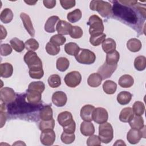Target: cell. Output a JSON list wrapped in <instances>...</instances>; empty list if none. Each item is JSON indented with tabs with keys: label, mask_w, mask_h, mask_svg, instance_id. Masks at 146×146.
Here are the masks:
<instances>
[{
	"label": "cell",
	"mask_w": 146,
	"mask_h": 146,
	"mask_svg": "<svg viewBox=\"0 0 146 146\" xmlns=\"http://www.w3.org/2000/svg\"><path fill=\"white\" fill-rule=\"evenodd\" d=\"M112 11L115 15L129 23L135 24L137 21L136 13L132 9L119 3L118 1H115Z\"/></svg>",
	"instance_id": "obj_1"
},
{
	"label": "cell",
	"mask_w": 146,
	"mask_h": 146,
	"mask_svg": "<svg viewBox=\"0 0 146 146\" xmlns=\"http://www.w3.org/2000/svg\"><path fill=\"white\" fill-rule=\"evenodd\" d=\"M45 88V85L43 82L41 81L38 82H33L30 83L29 85V87L27 90H35L42 93Z\"/></svg>",
	"instance_id": "obj_42"
},
{
	"label": "cell",
	"mask_w": 146,
	"mask_h": 146,
	"mask_svg": "<svg viewBox=\"0 0 146 146\" xmlns=\"http://www.w3.org/2000/svg\"><path fill=\"white\" fill-rule=\"evenodd\" d=\"M80 47L79 46L74 42H69L65 44L64 50L66 52L70 55L75 56L78 52Z\"/></svg>",
	"instance_id": "obj_34"
},
{
	"label": "cell",
	"mask_w": 146,
	"mask_h": 146,
	"mask_svg": "<svg viewBox=\"0 0 146 146\" xmlns=\"http://www.w3.org/2000/svg\"><path fill=\"white\" fill-rule=\"evenodd\" d=\"M80 129L81 133L86 136H90L95 132L94 125L91 121H83L80 124Z\"/></svg>",
	"instance_id": "obj_20"
},
{
	"label": "cell",
	"mask_w": 146,
	"mask_h": 146,
	"mask_svg": "<svg viewBox=\"0 0 146 146\" xmlns=\"http://www.w3.org/2000/svg\"><path fill=\"white\" fill-rule=\"evenodd\" d=\"M129 125L131 128H136L138 129H141L144 125V120L141 116H135L132 118V119L129 122Z\"/></svg>",
	"instance_id": "obj_37"
},
{
	"label": "cell",
	"mask_w": 146,
	"mask_h": 146,
	"mask_svg": "<svg viewBox=\"0 0 146 146\" xmlns=\"http://www.w3.org/2000/svg\"><path fill=\"white\" fill-rule=\"evenodd\" d=\"M48 84L51 88H56L61 84V79L59 75L52 74L48 78Z\"/></svg>",
	"instance_id": "obj_39"
},
{
	"label": "cell",
	"mask_w": 146,
	"mask_h": 146,
	"mask_svg": "<svg viewBox=\"0 0 146 146\" xmlns=\"http://www.w3.org/2000/svg\"><path fill=\"white\" fill-rule=\"evenodd\" d=\"M57 120L59 124L63 127L68 125L74 121L71 113L68 111L60 112L58 116Z\"/></svg>",
	"instance_id": "obj_15"
},
{
	"label": "cell",
	"mask_w": 146,
	"mask_h": 146,
	"mask_svg": "<svg viewBox=\"0 0 146 146\" xmlns=\"http://www.w3.org/2000/svg\"><path fill=\"white\" fill-rule=\"evenodd\" d=\"M117 67V64L110 65L104 62V63L99 68L98 73L101 75L103 79H106L110 78L112 75Z\"/></svg>",
	"instance_id": "obj_11"
},
{
	"label": "cell",
	"mask_w": 146,
	"mask_h": 146,
	"mask_svg": "<svg viewBox=\"0 0 146 146\" xmlns=\"http://www.w3.org/2000/svg\"><path fill=\"white\" fill-rule=\"evenodd\" d=\"M118 2L128 6H133L137 3V1H119Z\"/></svg>",
	"instance_id": "obj_54"
},
{
	"label": "cell",
	"mask_w": 146,
	"mask_h": 146,
	"mask_svg": "<svg viewBox=\"0 0 146 146\" xmlns=\"http://www.w3.org/2000/svg\"><path fill=\"white\" fill-rule=\"evenodd\" d=\"M114 145H125V144L124 143V141L121 140H117L116 141V143L113 144Z\"/></svg>",
	"instance_id": "obj_57"
},
{
	"label": "cell",
	"mask_w": 146,
	"mask_h": 146,
	"mask_svg": "<svg viewBox=\"0 0 146 146\" xmlns=\"http://www.w3.org/2000/svg\"><path fill=\"white\" fill-rule=\"evenodd\" d=\"M132 110L136 116H141L145 111V106L143 102L136 101L134 103L132 107Z\"/></svg>",
	"instance_id": "obj_40"
},
{
	"label": "cell",
	"mask_w": 146,
	"mask_h": 146,
	"mask_svg": "<svg viewBox=\"0 0 146 146\" xmlns=\"http://www.w3.org/2000/svg\"><path fill=\"white\" fill-rule=\"evenodd\" d=\"M78 62L83 64H91L96 60L95 53L88 49L80 48L75 56Z\"/></svg>",
	"instance_id": "obj_5"
},
{
	"label": "cell",
	"mask_w": 146,
	"mask_h": 146,
	"mask_svg": "<svg viewBox=\"0 0 146 146\" xmlns=\"http://www.w3.org/2000/svg\"><path fill=\"white\" fill-rule=\"evenodd\" d=\"M24 61L28 66L29 70L36 71L42 70V62L36 53L33 51H28L24 56Z\"/></svg>",
	"instance_id": "obj_3"
},
{
	"label": "cell",
	"mask_w": 146,
	"mask_h": 146,
	"mask_svg": "<svg viewBox=\"0 0 146 146\" xmlns=\"http://www.w3.org/2000/svg\"><path fill=\"white\" fill-rule=\"evenodd\" d=\"M72 25L66 21L59 20L56 26V30L58 34L67 35L69 34L70 30L72 27Z\"/></svg>",
	"instance_id": "obj_17"
},
{
	"label": "cell",
	"mask_w": 146,
	"mask_h": 146,
	"mask_svg": "<svg viewBox=\"0 0 146 146\" xmlns=\"http://www.w3.org/2000/svg\"><path fill=\"white\" fill-rule=\"evenodd\" d=\"M120 55L118 51L115 50L114 51L107 54L106 63L110 65H115L117 64V62L119 60Z\"/></svg>",
	"instance_id": "obj_32"
},
{
	"label": "cell",
	"mask_w": 146,
	"mask_h": 146,
	"mask_svg": "<svg viewBox=\"0 0 146 146\" xmlns=\"http://www.w3.org/2000/svg\"><path fill=\"white\" fill-rule=\"evenodd\" d=\"M62 141L66 144H69L73 143L75 139L74 133H67L63 132L60 137Z\"/></svg>",
	"instance_id": "obj_46"
},
{
	"label": "cell",
	"mask_w": 146,
	"mask_h": 146,
	"mask_svg": "<svg viewBox=\"0 0 146 146\" xmlns=\"http://www.w3.org/2000/svg\"><path fill=\"white\" fill-rule=\"evenodd\" d=\"M119 84L123 88H129L134 83V79L132 76L128 74L122 75L119 79Z\"/></svg>",
	"instance_id": "obj_26"
},
{
	"label": "cell",
	"mask_w": 146,
	"mask_h": 146,
	"mask_svg": "<svg viewBox=\"0 0 146 146\" xmlns=\"http://www.w3.org/2000/svg\"><path fill=\"white\" fill-rule=\"evenodd\" d=\"M40 140L44 145H51L55 140V133L52 129H46L42 131Z\"/></svg>",
	"instance_id": "obj_9"
},
{
	"label": "cell",
	"mask_w": 146,
	"mask_h": 146,
	"mask_svg": "<svg viewBox=\"0 0 146 146\" xmlns=\"http://www.w3.org/2000/svg\"><path fill=\"white\" fill-rule=\"evenodd\" d=\"M106 35L102 33L96 34L91 35L90 38V43L94 46H98L100 45L106 39Z\"/></svg>",
	"instance_id": "obj_30"
},
{
	"label": "cell",
	"mask_w": 146,
	"mask_h": 146,
	"mask_svg": "<svg viewBox=\"0 0 146 146\" xmlns=\"http://www.w3.org/2000/svg\"><path fill=\"white\" fill-rule=\"evenodd\" d=\"M25 2L26 3H27V4L29 5H34L35 4V3L37 2V1H25Z\"/></svg>",
	"instance_id": "obj_58"
},
{
	"label": "cell",
	"mask_w": 146,
	"mask_h": 146,
	"mask_svg": "<svg viewBox=\"0 0 146 146\" xmlns=\"http://www.w3.org/2000/svg\"><path fill=\"white\" fill-rule=\"evenodd\" d=\"M46 52L51 55H56L60 51V47L49 42L46 46Z\"/></svg>",
	"instance_id": "obj_45"
},
{
	"label": "cell",
	"mask_w": 146,
	"mask_h": 146,
	"mask_svg": "<svg viewBox=\"0 0 146 146\" xmlns=\"http://www.w3.org/2000/svg\"><path fill=\"white\" fill-rule=\"evenodd\" d=\"M82 11L80 9H76L68 13L67 15V18L71 23H75L79 21L82 18Z\"/></svg>",
	"instance_id": "obj_36"
},
{
	"label": "cell",
	"mask_w": 146,
	"mask_h": 146,
	"mask_svg": "<svg viewBox=\"0 0 146 146\" xmlns=\"http://www.w3.org/2000/svg\"><path fill=\"white\" fill-rule=\"evenodd\" d=\"M13 73V67L9 63H1L0 65V75L2 78H8Z\"/></svg>",
	"instance_id": "obj_22"
},
{
	"label": "cell",
	"mask_w": 146,
	"mask_h": 146,
	"mask_svg": "<svg viewBox=\"0 0 146 146\" xmlns=\"http://www.w3.org/2000/svg\"><path fill=\"white\" fill-rule=\"evenodd\" d=\"M1 27V37L0 39L1 40H2L3 39H5L7 35V31L6 30V29L5 27H3V26L2 25L0 26Z\"/></svg>",
	"instance_id": "obj_55"
},
{
	"label": "cell",
	"mask_w": 146,
	"mask_h": 146,
	"mask_svg": "<svg viewBox=\"0 0 146 146\" xmlns=\"http://www.w3.org/2000/svg\"><path fill=\"white\" fill-rule=\"evenodd\" d=\"M87 145L88 146H99L101 145V140L98 136L92 135L87 140Z\"/></svg>",
	"instance_id": "obj_48"
},
{
	"label": "cell",
	"mask_w": 146,
	"mask_h": 146,
	"mask_svg": "<svg viewBox=\"0 0 146 146\" xmlns=\"http://www.w3.org/2000/svg\"><path fill=\"white\" fill-rule=\"evenodd\" d=\"M99 137L102 142L109 143L113 137V130L110 123L105 122L100 124L99 127Z\"/></svg>",
	"instance_id": "obj_4"
},
{
	"label": "cell",
	"mask_w": 146,
	"mask_h": 146,
	"mask_svg": "<svg viewBox=\"0 0 146 146\" xmlns=\"http://www.w3.org/2000/svg\"><path fill=\"white\" fill-rule=\"evenodd\" d=\"M134 116V113L132 108L131 107H125L123 108L119 115V119L121 121L127 123L129 122Z\"/></svg>",
	"instance_id": "obj_21"
},
{
	"label": "cell",
	"mask_w": 146,
	"mask_h": 146,
	"mask_svg": "<svg viewBox=\"0 0 146 146\" xmlns=\"http://www.w3.org/2000/svg\"><path fill=\"white\" fill-rule=\"evenodd\" d=\"M135 68L138 71H143L146 67V58L143 55L137 56L134 60Z\"/></svg>",
	"instance_id": "obj_38"
},
{
	"label": "cell",
	"mask_w": 146,
	"mask_h": 146,
	"mask_svg": "<svg viewBox=\"0 0 146 146\" xmlns=\"http://www.w3.org/2000/svg\"><path fill=\"white\" fill-rule=\"evenodd\" d=\"M132 94L128 91H121L117 96V101L121 105L128 104L132 99Z\"/></svg>",
	"instance_id": "obj_28"
},
{
	"label": "cell",
	"mask_w": 146,
	"mask_h": 146,
	"mask_svg": "<svg viewBox=\"0 0 146 146\" xmlns=\"http://www.w3.org/2000/svg\"><path fill=\"white\" fill-rule=\"evenodd\" d=\"M0 97L2 102L6 104H10L15 100V93L11 88L6 87L1 89Z\"/></svg>",
	"instance_id": "obj_10"
},
{
	"label": "cell",
	"mask_w": 146,
	"mask_h": 146,
	"mask_svg": "<svg viewBox=\"0 0 146 146\" xmlns=\"http://www.w3.org/2000/svg\"><path fill=\"white\" fill-rule=\"evenodd\" d=\"M64 80L67 86L74 88L80 83L82 76L79 72L77 71H73L66 75Z\"/></svg>",
	"instance_id": "obj_7"
},
{
	"label": "cell",
	"mask_w": 146,
	"mask_h": 146,
	"mask_svg": "<svg viewBox=\"0 0 146 146\" xmlns=\"http://www.w3.org/2000/svg\"><path fill=\"white\" fill-rule=\"evenodd\" d=\"M44 6L48 9L53 8L56 5L55 0H44L43 1Z\"/></svg>",
	"instance_id": "obj_53"
},
{
	"label": "cell",
	"mask_w": 146,
	"mask_h": 146,
	"mask_svg": "<svg viewBox=\"0 0 146 146\" xmlns=\"http://www.w3.org/2000/svg\"><path fill=\"white\" fill-rule=\"evenodd\" d=\"M53 112L50 105L44 106L39 112V117L43 120H48L52 119Z\"/></svg>",
	"instance_id": "obj_27"
},
{
	"label": "cell",
	"mask_w": 146,
	"mask_h": 146,
	"mask_svg": "<svg viewBox=\"0 0 146 146\" xmlns=\"http://www.w3.org/2000/svg\"><path fill=\"white\" fill-rule=\"evenodd\" d=\"M60 3L64 9L68 10L74 7L76 2L74 0H60Z\"/></svg>",
	"instance_id": "obj_50"
},
{
	"label": "cell",
	"mask_w": 146,
	"mask_h": 146,
	"mask_svg": "<svg viewBox=\"0 0 146 146\" xmlns=\"http://www.w3.org/2000/svg\"><path fill=\"white\" fill-rule=\"evenodd\" d=\"M6 114L4 112L1 111V128H2L6 122Z\"/></svg>",
	"instance_id": "obj_56"
},
{
	"label": "cell",
	"mask_w": 146,
	"mask_h": 146,
	"mask_svg": "<svg viewBox=\"0 0 146 146\" xmlns=\"http://www.w3.org/2000/svg\"><path fill=\"white\" fill-rule=\"evenodd\" d=\"M70 65V62L65 57H60L56 60V67L58 70L64 72L67 70Z\"/></svg>",
	"instance_id": "obj_35"
},
{
	"label": "cell",
	"mask_w": 146,
	"mask_h": 146,
	"mask_svg": "<svg viewBox=\"0 0 146 146\" xmlns=\"http://www.w3.org/2000/svg\"><path fill=\"white\" fill-rule=\"evenodd\" d=\"M90 8L93 11H97L103 17H108L112 14V6L106 1H92L90 4Z\"/></svg>",
	"instance_id": "obj_2"
},
{
	"label": "cell",
	"mask_w": 146,
	"mask_h": 146,
	"mask_svg": "<svg viewBox=\"0 0 146 146\" xmlns=\"http://www.w3.org/2000/svg\"><path fill=\"white\" fill-rule=\"evenodd\" d=\"M142 137H143V132L140 129L133 128L130 129L127 134V139L132 144L138 143Z\"/></svg>",
	"instance_id": "obj_12"
},
{
	"label": "cell",
	"mask_w": 146,
	"mask_h": 146,
	"mask_svg": "<svg viewBox=\"0 0 146 146\" xmlns=\"http://www.w3.org/2000/svg\"><path fill=\"white\" fill-rule=\"evenodd\" d=\"M12 52V48L9 44L5 43L1 45L0 53L2 56H7Z\"/></svg>",
	"instance_id": "obj_49"
},
{
	"label": "cell",
	"mask_w": 146,
	"mask_h": 146,
	"mask_svg": "<svg viewBox=\"0 0 146 146\" xmlns=\"http://www.w3.org/2000/svg\"><path fill=\"white\" fill-rule=\"evenodd\" d=\"M42 94L37 91L27 90L26 98L28 102L33 104H38L41 101Z\"/></svg>",
	"instance_id": "obj_18"
},
{
	"label": "cell",
	"mask_w": 146,
	"mask_h": 146,
	"mask_svg": "<svg viewBox=\"0 0 146 146\" xmlns=\"http://www.w3.org/2000/svg\"><path fill=\"white\" fill-rule=\"evenodd\" d=\"M66 41V38L63 36L62 35L60 34H56L51 36V38L50 39V42L52 43L53 44L60 46L61 45H63Z\"/></svg>",
	"instance_id": "obj_47"
},
{
	"label": "cell",
	"mask_w": 146,
	"mask_h": 146,
	"mask_svg": "<svg viewBox=\"0 0 146 146\" xmlns=\"http://www.w3.org/2000/svg\"><path fill=\"white\" fill-rule=\"evenodd\" d=\"M59 20V18L56 15L49 17L44 24V30L49 33H54L56 30L55 25L57 24Z\"/></svg>",
	"instance_id": "obj_19"
},
{
	"label": "cell",
	"mask_w": 146,
	"mask_h": 146,
	"mask_svg": "<svg viewBox=\"0 0 146 146\" xmlns=\"http://www.w3.org/2000/svg\"><path fill=\"white\" fill-rule=\"evenodd\" d=\"M25 48L29 51H34L39 48V43L34 38H30L27 40L25 43Z\"/></svg>",
	"instance_id": "obj_44"
},
{
	"label": "cell",
	"mask_w": 146,
	"mask_h": 146,
	"mask_svg": "<svg viewBox=\"0 0 146 146\" xmlns=\"http://www.w3.org/2000/svg\"><path fill=\"white\" fill-rule=\"evenodd\" d=\"M67 100L66 94L61 91L55 92L52 96V102L57 107L64 106Z\"/></svg>",
	"instance_id": "obj_13"
},
{
	"label": "cell",
	"mask_w": 146,
	"mask_h": 146,
	"mask_svg": "<svg viewBox=\"0 0 146 146\" xmlns=\"http://www.w3.org/2000/svg\"><path fill=\"white\" fill-rule=\"evenodd\" d=\"M10 43L12 48L18 52H22L25 47V44L23 42L17 38H13L11 39Z\"/></svg>",
	"instance_id": "obj_33"
},
{
	"label": "cell",
	"mask_w": 146,
	"mask_h": 146,
	"mask_svg": "<svg viewBox=\"0 0 146 146\" xmlns=\"http://www.w3.org/2000/svg\"><path fill=\"white\" fill-rule=\"evenodd\" d=\"M76 128V124L75 121H73L71 124L66 127H63V132L67 133H74Z\"/></svg>",
	"instance_id": "obj_52"
},
{
	"label": "cell",
	"mask_w": 146,
	"mask_h": 146,
	"mask_svg": "<svg viewBox=\"0 0 146 146\" xmlns=\"http://www.w3.org/2000/svg\"><path fill=\"white\" fill-rule=\"evenodd\" d=\"M102 80V77L99 73H93L88 76L87 83L91 87H98L100 85Z\"/></svg>",
	"instance_id": "obj_25"
},
{
	"label": "cell",
	"mask_w": 146,
	"mask_h": 146,
	"mask_svg": "<svg viewBox=\"0 0 146 146\" xmlns=\"http://www.w3.org/2000/svg\"><path fill=\"white\" fill-rule=\"evenodd\" d=\"M44 75L43 70H39L36 71H31L29 70V75L31 78L33 79H40L43 77Z\"/></svg>",
	"instance_id": "obj_51"
},
{
	"label": "cell",
	"mask_w": 146,
	"mask_h": 146,
	"mask_svg": "<svg viewBox=\"0 0 146 146\" xmlns=\"http://www.w3.org/2000/svg\"><path fill=\"white\" fill-rule=\"evenodd\" d=\"M95 109V107L91 104L84 105L80 110V117L81 118L87 121H91L92 120L93 111Z\"/></svg>",
	"instance_id": "obj_14"
},
{
	"label": "cell",
	"mask_w": 146,
	"mask_h": 146,
	"mask_svg": "<svg viewBox=\"0 0 146 146\" xmlns=\"http://www.w3.org/2000/svg\"><path fill=\"white\" fill-rule=\"evenodd\" d=\"M108 118V112L105 108L102 107L95 108L92 114V120L96 123L100 124L107 122Z\"/></svg>",
	"instance_id": "obj_8"
},
{
	"label": "cell",
	"mask_w": 146,
	"mask_h": 146,
	"mask_svg": "<svg viewBox=\"0 0 146 146\" xmlns=\"http://www.w3.org/2000/svg\"><path fill=\"white\" fill-rule=\"evenodd\" d=\"M87 24L90 26L89 33L91 35L102 33L104 30L103 21L97 15L90 16Z\"/></svg>",
	"instance_id": "obj_6"
},
{
	"label": "cell",
	"mask_w": 146,
	"mask_h": 146,
	"mask_svg": "<svg viewBox=\"0 0 146 146\" xmlns=\"http://www.w3.org/2000/svg\"><path fill=\"white\" fill-rule=\"evenodd\" d=\"M116 42L110 38L106 39L102 43V48L104 52L107 54L111 53L116 50Z\"/></svg>",
	"instance_id": "obj_23"
},
{
	"label": "cell",
	"mask_w": 146,
	"mask_h": 146,
	"mask_svg": "<svg viewBox=\"0 0 146 146\" xmlns=\"http://www.w3.org/2000/svg\"><path fill=\"white\" fill-rule=\"evenodd\" d=\"M55 127V120L52 118L48 120L40 121L39 124V128L40 131H43L46 129H54Z\"/></svg>",
	"instance_id": "obj_41"
},
{
	"label": "cell",
	"mask_w": 146,
	"mask_h": 146,
	"mask_svg": "<svg viewBox=\"0 0 146 146\" xmlns=\"http://www.w3.org/2000/svg\"><path fill=\"white\" fill-rule=\"evenodd\" d=\"M127 47L130 51L136 52L140 50L142 44L140 40L137 38H132L127 41Z\"/></svg>",
	"instance_id": "obj_24"
},
{
	"label": "cell",
	"mask_w": 146,
	"mask_h": 146,
	"mask_svg": "<svg viewBox=\"0 0 146 146\" xmlns=\"http://www.w3.org/2000/svg\"><path fill=\"white\" fill-rule=\"evenodd\" d=\"M13 18V13L11 9L9 8H5L3 9L0 15L1 21L4 23H10Z\"/></svg>",
	"instance_id": "obj_31"
},
{
	"label": "cell",
	"mask_w": 146,
	"mask_h": 146,
	"mask_svg": "<svg viewBox=\"0 0 146 146\" xmlns=\"http://www.w3.org/2000/svg\"><path fill=\"white\" fill-rule=\"evenodd\" d=\"M117 84L112 80H108L105 81L103 84V89L105 93L109 95L113 94L116 90Z\"/></svg>",
	"instance_id": "obj_29"
},
{
	"label": "cell",
	"mask_w": 146,
	"mask_h": 146,
	"mask_svg": "<svg viewBox=\"0 0 146 146\" xmlns=\"http://www.w3.org/2000/svg\"><path fill=\"white\" fill-rule=\"evenodd\" d=\"M69 35L72 38L79 39L83 35V30L79 26H72L70 30Z\"/></svg>",
	"instance_id": "obj_43"
},
{
	"label": "cell",
	"mask_w": 146,
	"mask_h": 146,
	"mask_svg": "<svg viewBox=\"0 0 146 146\" xmlns=\"http://www.w3.org/2000/svg\"><path fill=\"white\" fill-rule=\"evenodd\" d=\"M20 17L22 21L24 27L29 35L31 36H34L35 35V30L29 15L25 13H21L20 14Z\"/></svg>",
	"instance_id": "obj_16"
}]
</instances>
